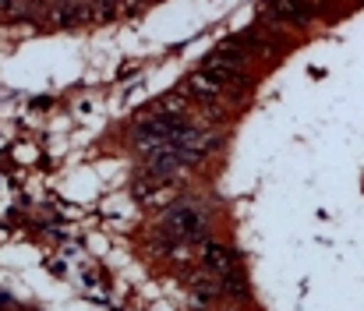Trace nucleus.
<instances>
[{
    "label": "nucleus",
    "mask_w": 364,
    "mask_h": 311,
    "mask_svg": "<svg viewBox=\"0 0 364 311\" xmlns=\"http://www.w3.org/2000/svg\"><path fill=\"white\" fill-rule=\"evenodd\" d=\"M205 226H209V219H205V212L195 206H173L166 209V216H163V241H166V248H177V244H195L202 233H205Z\"/></svg>",
    "instance_id": "1"
},
{
    "label": "nucleus",
    "mask_w": 364,
    "mask_h": 311,
    "mask_svg": "<svg viewBox=\"0 0 364 311\" xmlns=\"http://www.w3.org/2000/svg\"><path fill=\"white\" fill-rule=\"evenodd\" d=\"M265 11H269V18L290 21V25H304L311 18V4H304V0H269Z\"/></svg>",
    "instance_id": "2"
},
{
    "label": "nucleus",
    "mask_w": 364,
    "mask_h": 311,
    "mask_svg": "<svg viewBox=\"0 0 364 311\" xmlns=\"http://www.w3.org/2000/svg\"><path fill=\"white\" fill-rule=\"evenodd\" d=\"M18 7V0H0V11H14Z\"/></svg>",
    "instance_id": "3"
}]
</instances>
